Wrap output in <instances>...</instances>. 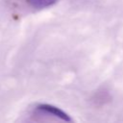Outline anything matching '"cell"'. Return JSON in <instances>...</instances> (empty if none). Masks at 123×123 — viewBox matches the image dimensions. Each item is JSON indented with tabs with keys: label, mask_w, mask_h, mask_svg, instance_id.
Here are the masks:
<instances>
[{
	"label": "cell",
	"mask_w": 123,
	"mask_h": 123,
	"mask_svg": "<svg viewBox=\"0 0 123 123\" xmlns=\"http://www.w3.org/2000/svg\"><path fill=\"white\" fill-rule=\"evenodd\" d=\"M37 110L41 112H45L48 114H51L57 118H60L63 121H71V118L69 117V115L64 112L62 110H61L58 107L52 106V105H48V104H41L37 106Z\"/></svg>",
	"instance_id": "obj_1"
},
{
	"label": "cell",
	"mask_w": 123,
	"mask_h": 123,
	"mask_svg": "<svg viewBox=\"0 0 123 123\" xmlns=\"http://www.w3.org/2000/svg\"><path fill=\"white\" fill-rule=\"evenodd\" d=\"M26 2L35 9H43L53 6L58 2V0H26Z\"/></svg>",
	"instance_id": "obj_2"
}]
</instances>
